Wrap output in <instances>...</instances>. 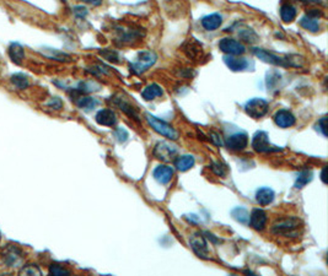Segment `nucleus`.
Masks as SVG:
<instances>
[{"mask_svg": "<svg viewBox=\"0 0 328 276\" xmlns=\"http://www.w3.org/2000/svg\"><path fill=\"white\" fill-rule=\"evenodd\" d=\"M252 52L262 62L271 65H276V67L301 68L304 65V58L300 57V55H285V57H280V55H277L274 53L268 52V50L262 48H255Z\"/></svg>", "mask_w": 328, "mask_h": 276, "instance_id": "nucleus-1", "label": "nucleus"}, {"mask_svg": "<svg viewBox=\"0 0 328 276\" xmlns=\"http://www.w3.org/2000/svg\"><path fill=\"white\" fill-rule=\"evenodd\" d=\"M304 224L299 218L295 216H289V218H283L277 220L271 227V232L276 236H284V237H299V234L303 230Z\"/></svg>", "mask_w": 328, "mask_h": 276, "instance_id": "nucleus-2", "label": "nucleus"}, {"mask_svg": "<svg viewBox=\"0 0 328 276\" xmlns=\"http://www.w3.org/2000/svg\"><path fill=\"white\" fill-rule=\"evenodd\" d=\"M114 32H116V42L120 44V46L132 44L134 43L135 41L141 40V38L145 36V32L143 31V28L134 25H118L114 27Z\"/></svg>", "mask_w": 328, "mask_h": 276, "instance_id": "nucleus-3", "label": "nucleus"}, {"mask_svg": "<svg viewBox=\"0 0 328 276\" xmlns=\"http://www.w3.org/2000/svg\"><path fill=\"white\" fill-rule=\"evenodd\" d=\"M156 60H158V55H156L155 52L143 50V52L138 53L135 60L129 64V68H131V71L133 74L140 75V74L145 73L149 68H152L156 63Z\"/></svg>", "mask_w": 328, "mask_h": 276, "instance_id": "nucleus-4", "label": "nucleus"}, {"mask_svg": "<svg viewBox=\"0 0 328 276\" xmlns=\"http://www.w3.org/2000/svg\"><path fill=\"white\" fill-rule=\"evenodd\" d=\"M145 118L147 123H149V126L152 127L158 134L165 136V138L170 139V140H177V139H178V133H177V130L171 126V124L166 123L165 120L159 119V118L154 117V115H152L150 113H146Z\"/></svg>", "mask_w": 328, "mask_h": 276, "instance_id": "nucleus-5", "label": "nucleus"}, {"mask_svg": "<svg viewBox=\"0 0 328 276\" xmlns=\"http://www.w3.org/2000/svg\"><path fill=\"white\" fill-rule=\"evenodd\" d=\"M244 109L248 117L253 118V119H259V118H263L268 113L270 105H268L267 101L263 99H252L247 101Z\"/></svg>", "mask_w": 328, "mask_h": 276, "instance_id": "nucleus-6", "label": "nucleus"}, {"mask_svg": "<svg viewBox=\"0 0 328 276\" xmlns=\"http://www.w3.org/2000/svg\"><path fill=\"white\" fill-rule=\"evenodd\" d=\"M252 147L256 152L259 154H268V152H278V151H282L278 146H274V145L271 144L270 136L265 132H257L252 138Z\"/></svg>", "mask_w": 328, "mask_h": 276, "instance_id": "nucleus-7", "label": "nucleus"}, {"mask_svg": "<svg viewBox=\"0 0 328 276\" xmlns=\"http://www.w3.org/2000/svg\"><path fill=\"white\" fill-rule=\"evenodd\" d=\"M219 49L227 55H242L246 52V47L240 41H236L233 38H223L219 42Z\"/></svg>", "mask_w": 328, "mask_h": 276, "instance_id": "nucleus-8", "label": "nucleus"}, {"mask_svg": "<svg viewBox=\"0 0 328 276\" xmlns=\"http://www.w3.org/2000/svg\"><path fill=\"white\" fill-rule=\"evenodd\" d=\"M190 246L193 252L202 259H209V248L205 237L202 233H193L190 237Z\"/></svg>", "mask_w": 328, "mask_h": 276, "instance_id": "nucleus-9", "label": "nucleus"}, {"mask_svg": "<svg viewBox=\"0 0 328 276\" xmlns=\"http://www.w3.org/2000/svg\"><path fill=\"white\" fill-rule=\"evenodd\" d=\"M154 156L158 160L164 162H168L175 157L177 154V147L173 146V145L168 144L166 141H160L155 145L153 151Z\"/></svg>", "mask_w": 328, "mask_h": 276, "instance_id": "nucleus-10", "label": "nucleus"}, {"mask_svg": "<svg viewBox=\"0 0 328 276\" xmlns=\"http://www.w3.org/2000/svg\"><path fill=\"white\" fill-rule=\"evenodd\" d=\"M112 103H113L114 106L118 107V108L121 109V111L123 112L124 114H127L128 117H131L134 119L135 121H140L139 119V112H138V108L135 106H133L131 102H129L128 100L124 99L123 96H121V95H116V96L112 97Z\"/></svg>", "mask_w": 328, "mask_h": 276, "instance_id": "nucleus-11", "label": "nucleus"}, {"mask_svg": "<svg viewBox=\"0 0 328 276\" xmlns=\"http://www.w3.org/2000/svg\"><path fill=\"white\" fill-rule=\"evenodd\" d=\"M224 144L227 150L242 151L246 149L248 145V135L246 133H236V134L227 136Z\"/></svg>", "mask_w": 328, "mask_h": 276, "instance_id": "nucleus-12", "label": "nucleus"}, {"mask_svg": "<svg viewBox=\"0 0 328 276\" xmlns=\"http://www.w3.org/2000/svg\"><path fill=\"white\" fill-rule=\"evenodd\" d=\"M182 50L185 52V54L187 55L190 59H193V60H198L199 58L203 57V46L202 43H199L196 38L191 37L183 43L182 46Z\"/></svg>", "mask_w": 328, "mask_h": 276, "instance_id": "nucleus-13", "label": "nucleus"}, {"mask_svg": "<svg viewBox=\"0 0 328 276\" xmlns=\"http://www.w3.org/2000/svg\"><path fill=\"white\" fill-rule=\"evenodd\" d=\"M274 123L277 127L282 128V129H286V128H291L296 123V118L288 109H280L278 111L273 117Z\"/></svg>", "mask_w": 328, "mask_h": 276, "instance_id": "nucleus-14", "label": "nucleus"}, {"mask_svg": "<svg viewBox=\"0 0 328 276\" xmlns=\"http://www.w3.org/2000/svg\"><path fill=\"white\" fill-rule=\"evenodd\" d=\"M267 213L262 209H253L248 218V224L256 231H263L267 226Z\"/></svg>", "mask_w": 328, "mask_h": 276, "instance_id": "nucleus-15", "label": "nucleus"}, {"mask_svg": "<svg viewBox=\"0 0 328 276\" xmlns=\"http://www.w3.org/2000/svg\"><path fill=\"white\" fill-rule=\"evenodd\" d=\"M3 258L9 266H17L22 263L21 251L15 246H8L3 252Z\"/></svg>", "mask_w": 328, "mask_h": 276, "instance_id": "nucleus-16", "label": "nucleus"}, {"mask_svg": "<svg viewBox=\"0 0 328 276\" xmlns=\"http://www.w3.org/2000/svg\"><path fill=\"white\" fill-rule=\"evenodd\" d=\"M173 174H175L173 168L166 165L158 166L153 172V176L155 178V180L160 184L170 183L171 179L173 178Z\"/></svg>", "mask_w": 328, "mask_h": 276, "instance_id": "nucleus-17", "label": "nucleus"}, {"mask_svg": "<svg viewBox=\"0 0 328 276\" xmlns=\"http://www.w3.org/2000/svg\"><path fill=\"white\" fill-rule=\"evenodd\" d=\"M95 120L97 124L103 127H113L117 123V115L112 109H100L95 115Z\"/></svg>", "mask_w": 328, "mask_h": 276, "instance_id": "nucleus-18", "label": "nucleus"}, {"mask_svg": "<svg viewBox=\"0 0 328 276\" xmlns=\"http://www.w3.org/2000/svg\"><path fill=\"white\" fill-rule=\"evenodd\" d=\"M224 63L232 71H244L250 67V63L246 58L237 57V55H225Z\"/></svg>", "mask_w": 328, "mask_h": 276, "instance_id": "nucleus-19", "label": "nucleus"}, {"mask_svg": "<svg viewBox=\"0 0 328 276\" xmlns=\"http://www.w3.org/2000/svg\"><path fill=\"white\" fill-rule=\"evenodd\" d=\"M200 23H202L203 28L206 29V31H215V29H218L221 26V23H223V17L219 14L206 15V16L200 20Z\"/></svg>", "mask_w": 328, "mask_h": 276, "instance_id": "nucleus-20", "label": "nucleus"}, {"mask_svg": "<svg viewBox=\"0 0 328 276\" xmlns=\"http://www.w3.org/2000/svg\"><path fill=\"white\" fill-rule=\"evenodd\" d=\"M164 96V90L160 85L150 84L147 85L143 91H141V97L145 101H154L158 97Z\"/></svg>", "mask_w": 328, "mask_h": 276, "instance_id": "nucleus-21", "label": "nucleus"}, {"mask_svg": "<svg viewBox=\"0 0 328 276\" xmlns=\"http://www.w3.org/2000/svg\"><path fill=\"white\" fill-rule=\"evenodd\" d=\"M274 198H276V194L271 188H261L256 193V201L262 206L270 205L273 203Z\"/></svg>", "mask_w": 328, "mask_h": 276, "instance_id": "nucleus-22", "label": "nucleus"}, {"mask_svg": "<svg viewBox=\"0 0 328 276\" xmlns=\"http://www.w3.org/2000/svg\"><path fill=\"white\" fill-rule=\"evenodd\" d=\"M299 25L304 29H306V31L309 32H312V34H316V32H318L321 29V25H320V21H318V19L309 16V15H304V16L301 17Z\"/></svg>", "mask_w": 328, "mask_h": 276, "instance_id": "nucleus-23", "label": "nucleus"}, {"mask_svg": "<svg viewBox=\"0 0 328 276\" xmlns=\"http://www.w3.org/2000/svg\"><path fill=\"white\" fill-rule=\"evenodd\" d=\"M296 15L297 11L294 5L285 3V4H283L282 7H280V17H282V20L285 23H290L294 21V20L296 19Z\"/></svg>", "mask_w": 328, "mask_h": 276, "instance_id": "nucleus-24", "label": "nucleus"}, {"mask_svg": "<svg viewBox=\"0 0 328 276\" xmlns=\"http://www.w3.org/2000/svg\"><path fill=\"white\" fill-rule=\"evenodd\" d=\"M75 103L79 108L85 109V111H91V109H94L99 105V101L94 99V97L84 96V95L79 94V96L75 97Z\"/></svg>", "mask_w": 328, "mask_h": 276, "instance_id": "nucleus-25", "label": "nucleus"}, {"mask_svg": "<svg viewBox=\"0 0 328 276\" xmlns=\"http://www.w3.org/2000/svg\"><path fill=\"white\" fill-rule=\"evenodd\" d=\"M196 163V159L192 155H182L175 160V167L178 171L186 172L191 170Z\"/></svg>", "mask_w": 328, "mask_h": 276, "instance_id": "nucleus-26", "label": "nucleus"}, {"mask_svg": "<svg viewBox=\"0 0 328 276\" xmlns=\"http://www.w3.org/2000/svg\"><path fill=\"white\" fill-rule=\"evenodd\" d=\"M9 57L15 64H20L25 58V50L23 47L19 43H13L9 47Z\"/></svg>", "mask_w": 328, "mask_h": 276, "instance_id": "nucleus-27", "label": "nucleus"}, {"mask_svg": "<svg viewBox=\"0 0 328 276\" xmlns=\"http://www.w3.org/2000/svg\"><path fill=\"white\" fill-rule=\"evenodd\" d=\"M10 80L15 87L20 88V90H25V88H27L29 86L28 78L25 75V74H21V73L14 74V75L10 78Z\"/></svg>", "mask_w": 328, "mask_h": 276, "instance_id": "nucleus-28", "label": "nucleus"}, {"mask_svg": "<svg viewBox=\"0 0 328 276\" xmlns=\"http://www.w3.org/2000/svg\"><path fill=\"white\" fill-rule=\"evenodd\" d=\"M312 178H314V174H312L311 171L300 172V173L297 174L296 180H295V186L294 187L296 189L304 188V187H305L306 184H309L310 182H311Z\"/></svg>", "mask_w": 328, "mask_h": 276, "instance_id": "nucleus-29", "label": "nucleus"}, {"mask_svg": "<svg viewBox=\"0 0 328 276\" xmlns=\"http://www.w3.org/2000/svg\"><path fill=\"white\" fill-rule=\"evenodd\" d=\"M238 37L247 43H256L258 41V36H257L256 32L252 28L248 27L238 29Z\"/></svg>", "mask_w": 328, "mask_h": 276, "instance_id": "nucleus-30", "label": "nucleus"}, {"mask_svg": "<svg viewBox=\"0 0 328 276\" xmlns=\"http://www.w3.org/2000/svg\"><path fill=\"white\" fill-rule=\"evenodd\" d=\"M100 55L103 59H106V60L111 62V63L113 64H120L121 62V57H120V53L117 52V50H113V49H108V48H105L102 50H100Z\"/></svg>", "mask_w": 328, "mask_h": 276, "instance_id": "nucleus-31", "label": "nucleus"}, {"mask_svg": "<svg viewBox=\"0 0 328 276\" xmlns=\"http://www.w3.org/2000/svg\"><path fill=\"white\" fill-rule=\"evenodd\" d=\"M231 215L240 224H247L248 218H250V213L245 207H235L231 211Z\"/></svg>", "mask_w": 328, "mask_h": 276, "instance_id": "nucleus-32", "label": "nucleus"}, {"mask_svg": "<svg viewBox=\"0 0 328 276\" xmlns=\"http://www.w3.org/2000/svg\"><path fill=\"white\" fill-rule=\"evenodd\" d=\"M211 170L214 172V174H217L218 177H225L226 176V166L223 165L221 162H213L211 166Z\"/></svg>", "mask_w": 328, "mask_h": 276, "instance_id": "nucleus-33", "label": "nucleus"}, {"mask_svg": "<svg viewBox=\"0 0 328 276\" xmlns=\"http://www.w3.org/2000/svg\"><path fill=\"white\" fill-rule=\"evenodd\" d=\"M49 274L54 276H63L70 275V271L66 268H63L62 265H59V264H52V265L49 266Z\"/></svg>", "mask_w": 328, "mask_h": 276, "instance_id": "nucleus-34", "label": "nucleus"}, {"mask_svg": "<svg viewBox=\"0 0 328 276\" xmlns=\"http://www.w3.org/2000/svg\"><path fill=\"white\" fill-rule=\"evenodd\" d=\"M21 272L22 275H41V270L40 268H37L35 264H31V265H26L23 266L21 269Z\"/></svg>", "mask_w": 328, "mask_h": 276, "instance_id": "nucleus-35", "label": "nucleus"}, {"mask_svg": "<svg viewBox=\"0 0 328 276\" xmlns=\"http://www.w3.org/2000/svg\"><path fill=\"white\" fill-rule=\"evenodd\" d=\"M114 135H116L117 140L120 142L127 141V139H128V132H127L123 127L118 128V129L116 130V133H114Z\"/></svg>", "mask_w": 328, "mask_h": 276, "instance_id": "nucleus-36", "label": "nucleus"}, {"mask_svg": "<svg viewBox=\"0 0 328 276\" xmlns=\"http://www.w3.org/2000/svg\"><path fill=\"white\" fill-rule=\"evenodd\" d=\"M317 129L322 133V135L327 136V117H322L317 123Z\"/></svg>", "mask_w": 328, "mask_h": 276, "instance_id": "nucleus-37", "label": "nucleus"}, {"mask_svg": "<svg viewBox=\"0 0 328 276\" xmlns=\"http://www.w3.org/2000/svg\"><path fill=\"white\" fill-rule=\"evenodd\" d=\"M74 13H75L76 16L85 17L87 15V10H86V8H84V7H75L74 8Z\"/></svg>", "mask_w": 328, "mask_h": 276, "instance_id": "nucleus-38", "label": "nucleus"}, {"mask_svg": "<svg viewBox=\"0 0 328 276\" xmlns=\"http://www.w3.org/2000/svg\"><path fill=\"white\" fill-rule=\"evenodd\" d=\"M306 15H309V16L315 17V19H320V17L323 16V14H322L321 11H318L317 9H311V10H310V11H307Z\"/></svg>", "mask_w": 328, "mask_h": 276, "instance_id": "nucleus-39", "label": "nucleus"}, {"mask_svg": "<svg viewBox=\"0 0 328 276\" xmlns=\"http://www.w3.org/2000/svg\"><path fill=\"white\" fill-rule=\"evenodd\" d=\"M211 139H212V141L217 145V146H220V145L223 144V142H221V140H220V136H219V134H217V133H214V132L211 133Z\"/></svg>", "mask_w": 328, "mask_h": 276, "instance_id": "nucleus-40", "label": "nucleus"}, {"mask_svg": "<svg viewBox=\"0 0 328 276\" xmlns=\"http://www.w3.org/2000/svg\"><path fill=\"white\" fill-rule=\"evenodd\" d=\"M80 2L85 3V4L91 5V7H100L102 4L103 0H80Z\"/></svg>", "mask_w": 328, "mask_h": 276, "instance_id": "nucleus-41", "label": "nucleus"}, {"mask_svg": "<svg viewBox=\"0 0 328 276\" xmlns=\"http://www.w3.org/2000/svg\"><path fill=\"white\" fill-rule=\"evenodd\" d=\"M48 105L53 107L54 109H61L62 108V101L59 99H53L51 102L48 103Z\"/></svg>", "mask_w": 328, "mask_h": 276, "instance_id": "nucleus-42", "label": "nucleus"}, {"mask_svg": "<svg viewBox=\"0 0 328 276\" xmlns=\"http://www.w3.org/2000/svg\"><path fill=\"white\" fill-rule=\"evenodd\" d=\"M326 172H327V166H324L321 171V180L324 184H327V178H326Z\"/></svg>", "mask_w": 328, "mask_h": 276, "instance_id": "nucleus-43", "label": "nucleus"}, {"mask_svg": "<svg viewBox=\"0 0 328 276\" xmlns=\"http://www.w3.org/2000/svg\"><path fill=\"white\" fill-rule=\"evenodd\" d=\"M303 2H306V3H317V2H320V0H303Z\"/></svg>", "mask_w": 328, "mask_h": 276, "instance_id": "nucleus-44", "label": "nucleus"}, {"mask_svg": "<svg viewBox=\"0 0 328 276\" xmlns=\"http://www.w3.org/2000/svg\"><path fill=\"white\" fill-rule=\"evenodd\" d=\"M0 241H2V233H0Z\"/></svg>", "mask_w": 328, "mask_h": 276, "instance_id": "nucleus-45", "label": "nucleus"}]
</instances>
